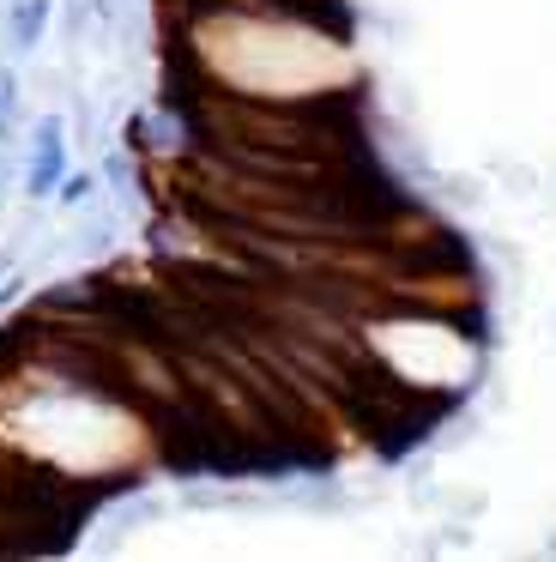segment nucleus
<instances>
[{
	"instance_id": "1",
	"label": "nucleus",
	"mask_w": 556,
	"mask_h": 562,
	"mask_svg": "<svg viewBox=\"0 0 556 562\" xmlns=\"http://www.w3.org/2000/svg\"><path fill=\"white\" fill-rule=\"evenodd\" d=\"M60 170H67V146H60V127L43 122V134H36V158H31V176H24V188L31 194H48V188L60 182Z\"/></svg>"
},
{
	"instance_id": "2",
	"label": "nucleus",
	"mask_w": 556,
	"mask_h": 562,
	"mask_svg": "<svg viewBox=\"0 0 556 562\" xmlns=\"http://www.w3.org/2000/svg\"><path fill=\"white\" fill-rule=\"evenodd\" d=\"M43 19H48V0H24L19 13H12V37H19L24 49H31V43H36V31H43Z\"/></svg>"
}]
</instances>
